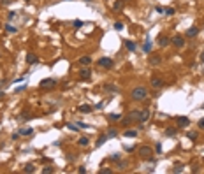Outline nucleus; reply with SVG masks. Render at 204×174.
<instances>
[{"label": "nucleus", "instance_id": "nucleus-24", "mask_svg": "<svg viewBox=\"0 0 204 174\" xmlns=\"http://www.w3.org/2000/svg\"><path fill=\"white\" fill-rule=\"evenodd\" d=\"M5 32H7V34H16V32H18V28H16V27H12V25H5Z\"/></svg>", "mask_w": 204, "mask_h": 174}, {"label": "nucleus", "instance_id": "nucleus-20", "mask_svg": "<svg viewBox=\"0 0 204 174\" xmlns=\"http://www.w3.org/2000/svg\"><path fill=\"white\" fill-rule=\"evenodd\" d=\"M107 120H109V121H118V120H122V114H118V113L115 114V113H113V114L107 116Z\"/></svg>", "mask_w": 204, "mask_h": 174}, {"label": "nucleus", "instance_id": "nucleus-34", "mask_svg": "<svg viewBox=\"0 0 204 174\" xmlns=\"http://www.w3.org/2000/svg\"><path fill=\"white\" fill-rule=\"evenodd\" d=\"M197 127H199L201 130H204V118H201V120L197 121Z\"/></svg>", "mask_w": 204, "mask_h": 174}, {"label": "nucleus", "instance_id": "nucleus-46", "mask_svg": "<svg viewBox=\"0 0 204 174\" xmlns=\"http://www.w3.org/2000/svg\"><path fill=\"white\" fill-rule=\"evenodd\" d=\"M78 125H79V128H88V125H86V123H78Z\"/></svg>", "mask_w": 204, "mask_h": 174}, {"label": "nucleus", "instance_id": "nucleus-2", "mask_svg": "<svg viewBox=\"0 0 204 174\" xmlns=\"http://www.w3.org/2000/svg\"><path fill=\"white\" fill-rule=\"evenodd\" d=\"M137 151H139V157L143 160H153V149L150 146H141Z\"/></svg>", "mask_w": 204, "mask_h": 174}, {"label": "nucleus", "instance_id": "nucleus-7", "mask_svg": "<svg viewBox=\"0 0 204 174\" xmlns=\"http://www.w3.org/2000/svg\"><path fill=\"white\" fill-rule=\"evenodd\" d=\"M150 84H151V88H155V90H160L162 86H164V81H162L160 77H151Z\"/></svg>", "mask_w": 204, "mask_h": 174}, {"label": "nucleus", "instance_id": "nucleus-30", "mask_svg": "<svg viewBox=\"0 0 204 174\" xmlns=\"http://www.w3.org/2000/svg\"><path fill=\"white\" fill-rule=\"evenodd\" d=\"M155 153H158V155L162 153V144H160V142H157V144H155Z\"/></svg>", "mask_w": 204, "mask_h": 174}, {"label": "nucleus", "instance_id": "nucleus-3", "mask_svg": "<svg viewBox=\"0 0 204 174\" xmlns=\"http://www.w3.org/2000/svg\"><path fill=\"white\" fill-rule=\"evenodd\" d=\"M39 86H41L42 90H51V88H55V86H56V81L51 79V77H48V79H42Z\"/></svg>", "mask_w": 204, "mask_h": 174}, {"label": "nucleus", "instance_id": "nucleus-5", "mask_svg": "<svg viewBox=\"0 0 204 174\" xmlns=\"http://www.w3.org/2000/svg\"><path fill=\"white\" fill-rule=\"evenodd\" d=\"M174 121H176V125H178L179 128H187V127L190 125V120H188L187 116H176Z\"/></svg>", "mask_w": 204, "mask_h": 174}, {"label": "nucleus", "instance_id": "nucleus-1", "mask_svg": "<svg viewBox=\"0 0 204 174\" xmlns=\"http://www.w3.org/2000/svg\"><path fill=\"white\" fill-rule=\"evenodd\" d=\"M148 97V88L146 86H135V88L130 92V99L135 100V102H141Z\"/></svg>", "mask_w": 204, "mask_h": 174}, {"label": "nucleus", "instance_id": "nucleus-25", "mask_svg": "<svg viewBox=\"0 0 204 174\" xmlns=\"http://www.w3.org/2000/svg\"><path fill=\"white\" fill-rule=\"evenodd\" d=\"M116 136H118V132H116V130H115V128H109V130H107V137H109V139H113V137H116Z\"/></svg>", "mask_w": 204, "mask_h": 174}, {"label": "nucleus", "instance_id": "nucleus-49", "mask_svg": "<svg viewBox=\"0 0 204 174\" xmlns=\"http://www.w3.org/2000/svg\"><path fill=\"white\" fill-rule=\"evenodd\" d=\"M2 97H5V95H4V92H0V99H2Z\"/></svg>", "mask_w": 204, "mask_h": 174}, {"label": "nucleus", "instance_id": "nucleus-43", "mask_svg": "<svg viewBox=\"0 0 204 174\" xmlns=\"http://www.w3.org/2000/svg\"><path fill=\"white\" fill-rule=\"evenodd\" d=\"M18 137H19V132H18V134H12V137H11V139H12V141H18Z\"/></svg>", "mask_w": 204, "mask_h": 174}, {"label": "nucleus", "instance_id": "nucleus-41", "mask_svg": "<svg viewBox=\"0 0 204 174\" xmlns=\"http://www.w3.org/2000/svg\"><path fill=\"white\" fill-rule=\"evenodd\" d=\"M67 127H69V128H71V130H74V132H76V130H78V127H74V125H72V123H69V125H67Z\"/></svg>", "mask_w": 204, "mask_h": 174}, {"label": "nucleus", "instance_id": "nucleus-4", "mask_svg": "<svg viewBox=\"0 0 204 174\" xmlns=\"http://www.w3.org/2000/svg\"><path fill=\"white\" fill-rule=\"evenodd\" d=\"M150 116H151V111L150 109H141L139 111V118H137V123H141V125H144L148 120H150Z\"/></svg>", "mask_w": 204, "mask_h": 174}, {"label": "nucleus", "instance_id": "nucleus-39", "mask_svg": "<svg viewBox=\"0 0 204 174\" xmlns=\"http://www.w3.org/2000/svg\"><path fill=\"white\" fill-rule=\"evenodd\" d=\"M25 88H27V86H25V84H23V86H18V88H16V93H18V92H23Z\"/></svg>", "mask_w": 204, "mask_h": 174}, {"label": "nucleus", "instance_id": "nucleus-10", "mask_svg": "<svg viewBox=\"0 0 204 174\" xmlns=\"http://www.w3.org/2000/svg\"><path fill=\"white\" fill-rule=\"evenodd\" d=\"M90 76H92V69L86 67V69H81L79 71V77L81 79H90Z\"/></svg>", "mask_w": 204, "mask_h": 174}, {"label": "nucleus", "instance_id": "nucleus-37", "mask_svg": "<svg viewBox=\"0 0 204 174\" xmlns=\"http://www.w3.org/2000/svg\"><path fill=\"white\" fill-rule=\"evenodd\" d=\"M188 137H190L192 141H195V139H197V132H188Z\"/></svg>", "mask_w": 204, "mask_h": 174}, {"label": "nucleus", "instance_id": "nucleus-45", "mask_svg": "<svg viewBox=\"0 0 204 174\" xmlns=\"http://www.w3.org/2000/svg\"><path fill=\"white\" fill-rule=\"evenodd\" d=\"M155 11H157V12H164V9H162L160 5H157V7H155Z\"/></svg>", "mask_w": 204, "mask_h": 174}, {"label": "nucleus", "instance_id": "nucleus-51", "mask_svg": "<svg viewBox=\"0 0 204 174\" xmlns=\"http://www.w3.org/2000/svg\"><path fill=\"white\" fill-rule=\"evenodd\" d=\"M27 2H30V0H27Z\"/></svg>", "mask_w": 204, "mask_h": 174}, {"label": "nucleus", "instance_id": "nucleus-11", "mask_svg": "<svg viewBox=\"0 0 204 174\" xmlns=\"http://www.w3.org/2000/svg\"><path fill=\"white\" fill-rule=\"evenodd\" d=\"M104 92H111V93H118L120 90H118V86H115V84H111V83H107V84H104Z\"/></svg>", "mask_w": 204, "mask_h": 174}, {"label": "nucleus", "instance_id": "nucleus-48", "mask_svg": "<svg viewBox=\"0 0 204 174\" xmlns=\"http://www.w3.org/2000/svg\"><path fill=\"white\" fill-rule=\"evenodd\" d=\"M201 62H204V53H202V55H201Z\"/></svg>", "mask_w": 204, "mask_h": 174}, {"label": "nucleus", "instance_id": "nucleus-38", "mask_svg": "<svg viewBox=\"0 0 204 174\" xmlns=\"http://www.w3.org/2000/svg\"><path fill=\"white\" fill-rule=\"evenodd\" d=\"M102 107H104V102H99V104H95L93 109H102Z\"/></svg>", "mask_w": 204, "mask_h": 174}, {"label": "nucleus", "instance_id": "nucleus-44", "mask_svg": "<svg viewBox=\"0 0 204 174\" xmlns=\"http://www.w3.org/2000/svg\"><path fill=\"white\" fill-rule=\"evenodd\" d=\"M125 167H127V164H125V162H122V164H120V165H118V169H122V171H123V169H125Z\"/></svg>", "mask_w": 204, "mask_h": 174}, {"label": "nucleus", "instance_id": "nucleus-19", "mask_svg": "<svg viewBox=\"0 0 204 174\" xmlns=\"http://www.w3.org/2000/svg\"><path fill=\"white\" fill-rule=\"evenodd\" d=\"M27 63H28V65L37 63V56H35V55H32V53H28V55H27Z\"/></svg>", "mask_w": 204, "mask_h": 174}, {"label": "nucleus", "instance_id": "nucleus-6", "mask_svg": "<svg viewBox=\"0 0 204 174\" xmlns=\"http://www.w3.org/2000/svg\"><path fill=\"white\" fill-rule=\"evenodd\" d=\"M171 42H172L176 48H183V46H185V39L181 37V35H174V37L171 39Z\"/></svg>", "mask_w": 204, "mask_h": 174}, {"label": "nucleus", "instance_id": "nucleus-9", "mask_svg": "<svg viewBox=\"0 0 204 174\" xmlns=\"http://www.w3.org/2000/svg\"><path fill=\"white\" fill-rule=\"evenodd\" d=\"M78 111L83 113V114H88V113L93 111V105H90V104H81V105L78 107Z\"/></svg>", "mask_w": 204, "mask_h": 174}, {"label": "nucleus", "instance_id": "nucleus-33", "mask_svg": "<svg viewBox=\"0 0 204 174\" xmlns=\"http://www.w3.org/2000/svg\"><path fill=\"white\" fill-rule=\"evenodd\" d=\"M99 172H100V174H111V172H113V171H111V169H109V167H104V169H100V171H99Z\"/></svg>", "mask_w": 204, "mask_h": 174}, {"label": "nucleus", "instance_id": "nucleus-35", "mask_svg": "<svg viewBox=\"0 0 204 174\" xmlns=\"http://www.w3.org/2000/svg\"><path fill=\"white\" fill-rule=\"evenodd\" d=\"M81 27H83V21L76 19V21H74V28H81Z\"/></svg>", "mask_w": 204, "mask_h": 174}, {"label": "nucleus", "instance_id": "nucleus-15", "mask_svg": "<svg viewBox=\"0 0 204 174\" xmlns=\"http://www.w3.org/2000/svg\"><path fill=\"white\" fill-rule=\"evenodd\" d=\"M178 134V128L176 127H169V128H166V136L167 137H174Z\"/></svg>", "mask_w": 204, "mask_h": 174}, {"label": "nucleus", "instance_id": "nucleus-26", "mask_svg": "<svg viewBox=\"0 0 204 174\" xmlns=\"http://www.w3.org/2000/svg\"><path fill=\"white\" fill-rule=\"evenodd\" d=\"M125 46H127V49H130V51H134V49H135V44H134L132 40H127V42H125Z\"/></svg>", "mask_w": 204, "mask_h": 174}, {"label": "nucleus", "instance_id": "nucleus-23", "mask_svg": "<svg viewBox=\"0 0 204 174\" xmlns=\"http://www.w3.org/2000/svg\"><path fill=\"white\" fill-rule=\"evenodd\" d=\"M19 134H21V136H30V134H34V130H32V128H21Z\"/></svg>", "mask_w": 204, "mask_h": 174}, {"label": "nucleus", "instance_id": "nucleus-12", "mask_svg": "<svg viewBox=\"0 0 204 174\" xmlns=\"http://www.w3.org/2000/svg\"><path fill=\"white\" fill-rule=\"evenodd\" d=\"M169 44H171V39H169V37L162 35L160 39H158V46H160V48H166V46H169Z\"/></svg>", "mask_w": 204, "mask_h": 174}, {"label": "nucleus", "instance_id": "nucleus-42", "mask_svg": "<svg viewBox=\"0 0 204 174\" xmlns=\"http://www.w3.org/2000/svg\"><path fill=\"white\" fill-rule=\"evenodd\" d=\"M14 16H16V12H14V11H9V19H12Z\"/></svg>", "mask_w": 204, "mask_h": 174}, {"label": "nucleus", "instance_id": "nucleus-18", "mask_svg": "<svg viewBox=\"0 0 204 174\" xmlns=\"http://www.w3.org/2000/svg\"><path fill=\"white\" fill-rule=\"evenodd\" d=\"M197 34H199V28L197 27H192V28L187 30V37H195Z\"/></svg>", "mask_w": 204, "mask_h": 174}, {"label": "nucleus", "instance_id": "nucleus-32", "mask_svg": "<svg viewBox=\"0 0 204 174\" xmlns=\"http://www.w3.org/2000/svg\"><path fill=\"white\" fill-rule=\"evenodd\" d=\"M79 144L81 146H88V137H81L79 139Z\"/></svg>", "mask_w": 204, "mask_h": 174}, {"label": "nucleus", "instance_id": "nucleus-52", "mask_svg": "<svg viewBox=\"0 0 204 174\" xmlns=\"http://www.w3.org/2000/svg\"><path fill=\"white\" fill-rule=\"evenodd\" d=\"M202 107H204V105H202Z\"/></svg>", "mask_w": 204, "mask_h": 174}, {"label": "nucleus", "instance_id": "nucleus-50", "mask_svg": "<svg viewBox=\"0 0 204 174\" xmlns=\"http://www.w3.org/2000/svg\"><path fill=\"white\" fill-rule=\"evenodd\" d=\"M84 2H93V0H84Z\"/></svg>", "mask_w": 204, "mask_h": 174}, {"label": "nucleus", "instance_id": "nucleus-47", "mask_svg": "<svg viewBox=\"0 0 204 174\" xmlns=\"http://www.w3.org/2000/svg\"><path fill=\"white\" fill-rule=\"evenodd\" d=\"M2 4H11V0H2Z\"/></svg>", "mask_w": 204, "mask_h": 174}, {"label": "nucleus", "instance_id": "nucleus-17", "mask_svg": "<svg viewBox=\"0 0 204 174\" xmlns=\"http://www.w3.org/2000/svg\"><path fill=\"white\" fill-rule=\"evenodd\" d=\"M122 9H123V0H116L115 5H113V11L118 12V11H122Z\"/></svg>", "mask_w": 204, "mask_h": 174}, {"label": "nucleus", "instance_id": "nucleus-28", "mask_svg": "<svg viewBox=\"0 0 204 174\" xmlns=\"http://www.w3.org/2000/svg\"><path fill=\"white\" fill-rule=\"evenodd\" d=\"M143 49H144V53H150V51H151V42H150V40L143 46Z\"/></svg>", "mask_w": 204, "mask_h": 174}, {"label": "nucleus", "instance_id": "nucleus-14", "mask_svg": "<svg viewBox=\"0 0 204 174\" xmlns=\"http://www.w3.org/2000/svg\"><path fill=\"white\" fill-rule=\"evenodd\" d=\"M78 63H79V65H84V67H88V65L92 63V58H90V56H81V58L78 60Z\"/></svg>", "mask_w": 204, "mask_h": 174}, {"label": "nucleus", "instance_id": "nucleus-21", "mask_svg": "<svg viewBox=\"0 0 204 174\" xmlns=\"http://www.w3.org/2000/svg\"><path fill=\"white\" fill-rule=\"evenodd\" d=\"M23 171H25V172H35V165H34V164H27V165L23 167Z\"/></svg>", "mask_w": 204, "mask_h": 174}, {"label": "nucleus", "instance_id": "nucleus-31", "mask_svg": "<svg viewBox=\"0 0 204 174\" xmlns=\"http://www.w3.org/2000/svg\"><path fill=\"white\" fill-rule=\"evenodd\" d=\"M115 30L122 32V30H123V23H120V21H118V23H115Z\"/></svg>", "mask_w": 204, "mask_h": 174}, {"label": "nucleus", "instance_id": "nucleus-36", "mask_svg": "<svg viewBox=\"0 0 204 174\" xmlns=\"http://www.w3.org/2000/svg\"><path fill=\"white\" fill-rule=\"evenodd\" d=\"M42 172H44V174H51V172H53V167H44Z\"/></svg>", "mask_w": 204, "mask_h": 174}, {"label": "nucleus", "instance_id": "nucleus-40", "mask_svg": "<svg viewBox=\"0 0 204 174\" xmlns=\"http://www.w3.org/2000/svg\"><path fill=\"white\" fill-rule=\"evenodd\" d=\"M111 160H120V155L116 153V155H111Z\"/></svg>", "mask_w": 204, "mask_h": 174}, {"label": "nucleus", "instance_id": "nucleus-29", "mask_svg": "<svg viewBox=\"0 0 204 174\" xmlns=\"http://www.w3.org/2000/svg\"><path fill=\"white\" fill-rule=\"evenodd\" d=\"M164 14L172 16V14H174V9H172V7H166V9H164Z\"/></svg>", "mask_w": 204, "mask_h": 174}, {"label": "nucleus", "instance_id": "nucleus-8", "mask_svg": "<svg viewBox=\"0 0 204 174\" xmlns=\"http://www.w3.org/2000/svg\"><path fill=\"white\" fill-rule=\"evenodd\" d=\"M99 65L102 69H113V60L111 58H100L99 60Z\"/></svg>", "mask_w": 204, "mask_h": 174}, {"label": "nucleus", "instance_id": "nucleus-16", "mask_svg": "<svg viewBox=\"0 0 204 174\" xmlns=\"http://www.w3.org/2000/svg\"><path fill=\"white\" fill-rule=\"evenodd\" d=\"M107 139H109V137H107V134H102V136H100V137L97 139V142H95V146H97V148H100V146H102V144H104V142H106Z\"/></svg>", "mask_w": 204, "mask_h": 174}, {"label": "nucleus", "instance_id": "nucleus-22", "mask_svg": "<svg viewBox=\"0 0 204 174\" xmlns=\"http://www.w3.org/2000/svg\"><path fill=\"white\" fill-rule=\"evenodd\" d=\"M123 136L125 137H135V136H137V132H135V130H125Z\"/></svg>", "mask_w": 204, "mask_h": 174}, {"label": "nucleus", "instance_id": "nucleus-13", "mask_svg": "<svg viewBox=\"0 0 204 174\" xmlns=\"http://www.w3.org/2000/svg\"><path fill=\"white\" fill-rule=\"evenodd\" d=\"M160 62H162V56L160 55H150V63L151 65H158Z\"/></svg>", "mask_w": 204, "mask_h": 174}, {"label": "nucleus", "instance_id": "nucleus-27", "mask_svg": "<svg viewBox=\"0 0 204 174\" xmlns=\"http://www.w3.org/2000/svg\"><path fill=\"white\" fill-rule=\"evenodd\" d=\"M172 172H176V174H179V172H183V165H181V164H178V165H174V169H172Z\"/></svg>", "mask_w": 204, "mask_h": 174}]
</instances>
